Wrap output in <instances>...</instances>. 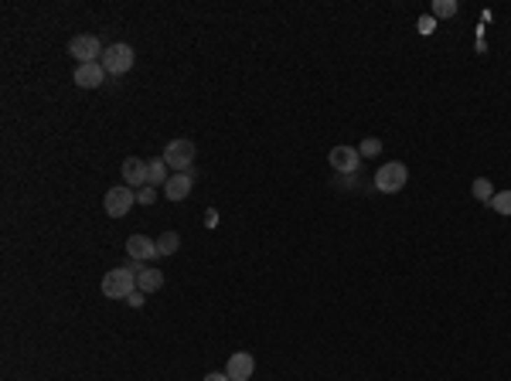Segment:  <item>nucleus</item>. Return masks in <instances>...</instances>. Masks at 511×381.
<instances>
[{
    "label": "nucleus",
    "mask_w": 511,
    "mask_h": 381,
    "mask_svg": "<svg viewBox=\"0 0 511 381\" xmlns=\"http://www.w3.org/2000/svg\"><path fill=\"white\" fill-rule=\"evenodd\" d=\"M102 293L109 300H127L130 293H136V273L133 266H123V269H113L102 276Z\"/></svg>",
    "instance_id": "1"
},
{
    "label": "nucleus",
    "mask_w": 511,
    "mask_h": 381,
    "mask_svg": "<svg viewBox=\"0 0 511 381\" xmlns=\"http://www.w3.org/2000/svg\"><path fill=\"white\" fill-rule=\"evenodd\" d=\"M164 160H167V167L171 171H178V174H188V167H191V160H195V143L191 140H171L167 147H164Z\"/></svg>",
    "instance_id": "2"
},
{
    "label": "nucleus",
    "mask_w": 511,
    "mask_h": 381,
    "mask_svg": "<svg viewBox=\"0 0 511 381\" xmlns=\"http://www.w3.org/2000/svg\"><path fill=\"white\" fill-rule=\"evenodd\" d=\"M136 204V191L130 184H120V187H109L106 191V215L109 218H123L130 215V208Z\"/></svg>",
    "instance_id": "3"
},
{
    "label": "nucleus",
    "mask_w": 511,
    "mask_h": 381,
    "mask_svg": "<svg viewBox=\"0 0 511 381\" xmlns=\"http://www.w3.org/2000/svg\"><path fill=\"white\" fill-rule=\"evenodd\" d=\"M102 69L109 72V76H123L133 69V48L130 45H109V48L102 51Z\"/></svg>",
    "instance_id": "4"
},
{
    "label": "nucleus",
    "mask_w": 511,
    "mask_h": 381,
    "mask_svg": "<svg viewBox=\"0 0 511 381\" xmlns=\"http://www.w3.org/2000/svg\"><path fill=\"white\" fill-rule=\"evenodd\" d=\"M409 180V171L406 164H385L382 171L375 174V187L379 191H385V194H396V191H402Z\"/></svg>",
    "instance_id": "5"
},
{
    "label": "nucleus",
    "mask_w": 511,
    "mask_h": 381,
    "mask_svg": "<svg viewBox=\"0 0 511 381\" xmlns=\"http://www.w3.org/2000/svg\"><path fill=\"white\" fill-rule=\"evenodd\" d=\"M102 41L96 38V34H78V38H72L69 41V55H76L78 65H89V62H96L102 55Z\"/></svg>",
    "instance_id": "6"
},
{
    "label": "nucleus",
    "mask_w": 511,
    "mask_h": 381,
    "mask_svg": "<svg viewBox=\"0 0 511 381\" xmlns=\"http://www.w3.org/2000/svg\"><path fill=\"white\" fill-rule=\"evenodd\" d=\"M123 180H127L130 187H147V184H150V167H147V160L127 157V160H123Z\"/></svg>",
    "instance_id": "7"
},
{
    "label": "nucleus",
    "mask_w": 511,
    "mask_h": 381,
    "mask_svg": "<svg viewBox=\"0 0 511 381\" xmlns=\"http://www.w3.org/2000/svg\"><path fill=\"white\" fill-rule=\"evenodd\" d=\"M328 164H331L334 171H341V174H355L358 164H361V153L355 147H334L331 157H328Z\"/></svg>",
    "instance_id": "8"
},
{
    "label": "nucleus",
    "mask_w": 511,
    "mask_h": 381,
    "mask_svg": "<svg viewBox=\"0 0 511 381\" xmlns=\"http://www.w3.org/2000/svg\"><path fill=\"white\" fill-rule=\"evenodd\" d=\"M127 252L133 262H150L157 259V242L147 238V235H130L127 238Z\"/></svg>",
    "instance_id": "9"
},
{
    "label": "nucleus",
    "mask_w": 511,
    "mask_h": 381,
    "mask_svg": "<svg viewBox=\"0 0 511 381\" xmlns=\"http://www.w3.org/2000/svg\"><path fill=\"white\" fill-rule=\"evenodd\" d=\"M106 69H102V62H89V65H78L76 69V85H82V89H96V85H102L106 82Z\"/></svg>",
    "instance_id": "10"
},
{
    "label": "nucleus",
    "mask_w": 511,
    "mask_h": 381,
    "mask_svg": "<svg viewBox=\"0 0 511 381\" xmlns=\"http://www.w3.org/2000/svg\"><path fill=\"white\" fill-rule=\"evenodd\" d=\"M253 368H255L253 354L239 351V354H232V357H229V368H225V375H229L232 381H246L249 375H253Z\"/></svg>",
    "instance_id": "11"
},
{
    "label": "nucleus",
    "mask_w": 511,
    "mask_h": 381,
    "mask_svg": "<svg viewBox=\"0 0 511 381\" xmlns=\"http://www.w3.org/2000/svg\"><path fill=\"white\" fill-rule=\"evenodd\" d=\"M133 273H136V289L140 293H157L164 286V273H157L150 266H133Z\"/></svg>",
    "instance_id": "12"
},
{
    "label": "nucleus",
    "mask_w": 511,
    "mask_h": 381,
    "mask_svg": "<svg viewBox=\"0 0 511 381\" xmlns=\"http://www.w3.org/2000/svg\"><path fill=\"white\" fill-rule=\"evenodd\" d=\"M164 194L171 201H184L191 194V174H171V180L164 184Z\"/></svg>",
    "instance_id": "13"
},
{
    "label": "nucleus",
    "mask_w": 511,
    "mask_h": 381,
    "mask_svg": "<svg viewBox=\"0 0 511 381\" xmlns=\"http://www.w3.org/2000/svg\"><path fill=\"white\" fill-rule=\"evenodd\" d=\"M147 167H150V187H164V184L171 180V167H167V160H164V157L147 160Z\"/></svg>",
    "instance_id": "14"
},
{
    "label": "nucleus",
    "mask_w": 511,
    "mask_h": 381,
    "mask_svg": "<svg viewBox=\"0 0 511 381\" xmlns=\"http://www.w3.org/2000/svg\"><path fill=\"white\" fill-rule=\"evenodd\" d=\"M178 245H181L178 231H164V235L157 238V255H174L178 252Z\"/></svg>",
    "instance_id": "15"
},
{
    "label": "nucleus",
    "mask_w": 511,
    "mask_h": 381,
    "mask_svg": "<svg viewBox=\"0 0 511 381\" xmlns=\"http://www.w3.org/2000/svg\"><path fill=\"white\" fill-rule=\"evenodd\" d=\"M470 191H474V198H477V201H491V198H494V187H491V180H484V178L474 180V184H470Z\"/></svg>",
    "instance_id": "16"
},
{
    "label": "nucleus",
    "mask_w": 511,
    "mask_h": 381,
    "mask_svg": "<svg viewBox=\"0 0 511 381\" xmlns=\"http://www.w3.org/2000/svg\"><path fill=\"white\" fill-rule=\"evenodd\" d=\"M491 204H494V211H498V215H508V218H511V191H501V194H494V198H491Z\"/></svg>",
    "instance_id": "17"
},
{
    "label": "nucleus",
    "mask_w": 511,
    "mask_h": 381,
    "mask_svg": "<svg viewBox=\"0 0 511 381\" xmlns=\"http://www.w3.org/2000/svg\"><path fill=\"white\" fill-rule=\"evenodd\" d=\"M433 14L436 17H454V14H457V3H454V0H436Z\"/></svg>",
    "instance_id": "18"
},
{
    "label": "nucleus",
    "mask_w": 511,
    "mask_h": 381,
    "mask_svg": "<svg viewBox=\"0 0 511 381\" xmlns=\"http://www.w3.org/2000/svg\"><path fill=\"white\" fill-rule=\"evenodd\" d=\"M153 201H157V187L147 184V187H140V191H136V204H153Z\"/></svg>",
    "instance_id": "19"
},
{
    "label": "nucleus",
    "mask_w": 511,
    "mask_h": 381,
    "mask_svg": "<svg viewBox=\"0 0 511 381\" xmlns=\"http://www.w3.org/2000/svg\"><path fill=\"white\" fill-rule=\"evenodd\" d=\"M379 150H382V143H379V140H365V143H361V150H358V153H368V157H375Z\"/></svg>",
    "instance_id": "20"
},
{
    "label": "nucleus",
    "mask_w": 511,
    "mask_h": 381,
    "mask_svg": "<svg viewBox=\"0 0 511 381\" xmlns=\"http://www.w3.org/2000/svg\"><path fill=\"white\" fill-rule=\"evenodd\" d=\"M419 31H423V34H433V31H436V21L430 17V14H426V17H419Z\"/></svg>",
    "instance_id": "21"
},
{
    "label": "nucleus",
    "mask_w": 511,
    "mask_h": 381,
    "mask_svg": "<svg viewBox=\"0 0 511 381\" xmlns=\"http://www.w3.org/2000/svg\"><path fill=\"white\" fill-rule=\"evenodd\" d=\"M144 296H147V293H140V289H136V293H130V296H127V303L130 306H144Z\"/></svg>",
    "instance_id": "22"
},
{
    "label": "nucleus",
    "mask_w": 511,
    "mask_h": 381,
    "mask_svg": "<svg viewBox=\"0 0 511 381\" xmlns=\"http://www.w3.org/2000/svg\"><path fill=\"white\" fill-rule=\"evenodd\" d=\"M204 225H208V229H215V225H218V215H215V211H208V215H204Z\"/></svg>",
    "instance_id": "23"
},
{
    "label": "nucleus",
    "mask_w": 511,
    "mask_h": 381,
    "mask_svg": "<svg viewBox=\"0 0 511 381\" xmlns=\"http://www.w3.org/2000/svg\"><path fill=\"white\" fill-rule=\"evenodd\" d=\"M204 381H232V378H229V375H208Z\"/></svg>",
    "instance_id": "24"
}]
</instances>
